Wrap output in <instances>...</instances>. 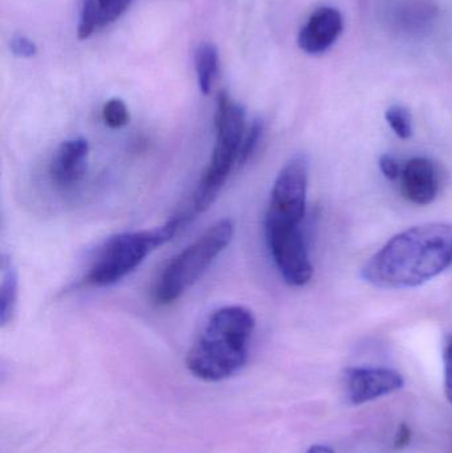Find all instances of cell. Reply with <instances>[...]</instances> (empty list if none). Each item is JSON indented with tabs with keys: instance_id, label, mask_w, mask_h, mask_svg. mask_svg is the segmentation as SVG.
Returning a JSON list of instances; mask_svg holds the SVG:
<instances>
[{
	"instance_id": "cell-3",
	"label": "cell",
	"mask_w": 452,
	"mask_h": 453,
	"mask_svg": "<svg viewBox=\"0 0 452 453\" xmlns=\"http://www.w3.org/2000/svg\"><path fill=\"white\" fill-rule=\"evenodd\" d=\"M215 130V145L209 166L199 180L190 210L183 214L188 222L211 207L234 167L238 166L241 142L247 130L246 111L227 92H220L218 96Z\"/></svg>"
},
{
	"instance_id": "cell-21",
	"label": "cell",
	"mask_w": 452,
	"mask_h": 453,
	"mask_svg": "<svg viewBox=\"0 0 452 453\" xmlns=\"http://www.w3.org/2000/svg\"><path fill=\"white\" fill-rule=\"evenodd\" d=\"M411 441V430L409 426H406L405 423L400 426L398 428L397 434H395V449H402L405 447H408L410 444Z\"/></svg>"
},
{
	"instance_id": "cell-1",
	"label": "cell",
	"mask_w": 452,
	"mask_h": 453,
	"mask_svg": "<svg viewBox=\"0 0 452 453\" xmlns=\"http://www.w3.org/2000/svg\"><path fill=\"white\" fill-rule=\"evenodd\" d=\"M452 264V225L429 223L393 236L361 271L369 284L382 289L421 287Z\"/></svg>"
},
{
	"instance_id": "cell-19",
	"label": "cell",
	"mask_w": 452,
	"mask_h": 453,
	"mask_svg": "<svg viewBox=\"0 0 452 453\" xmlns=\"http://www.w3.org/2000/svg\"><path fill=\"white\" fill-rule=\"evenodd\" d=\"M379 170H381L385 178H387L389 180H400L402 167H401V165L398 164L395 157L390 156V154H384V156L379 157Z\"/></svg>"
},
{
	"instance_id": "cell-17",
	"label": "cell",
	"mask_w": 452,
	"mask_h": 453,
	"mask_svg": "<svg viewBox=\"0 0 452 453\" xmlns=\"http://www.w3.org/2000/svg\"><path fill=\"white\" fill-rule=\"evenodd\" d=\"M103 119L111 129H122L129 124V111L124 101L119 98H111L103 105Z\"/></svg>"
},
{
	"instance_id": "cell-5",
	"label": "cell",
	"mask_w": 452,
	"mask_h": 453,
	"mask_svg": "<svg viewBox=\"0 0 452 453\" xmlns=\"http://www.w3.org/2000/svg\"><path fill=\"white\" fill-rule=\"evenodd\" d=\"M235 232L231 219H220L180 250L162 269L151 289V297L158 305H169L182 297L228 247Z\"/></svg>"
},
{
	"instance_id": "cell-15",
	"label": "cell",
	"mask_w": 452,
	"mask_h": 453,
	"mask_svg": "<svg viewBox=\"0 0 452 453\" xmlns=\"http://www.w3.org/2000/svg\"><path fill=\"white\" fill-rule=\"evenodd\" d=\"M264 134V124L262 119L252 122L251 127L246 130L243 142H241V154H239L238 166H244L254 156L255 151L259 148Z\"/></svg>"
},
{
	"instance_id": "cell-7",
	"label": "cell",
	"mask_w": 452,
	"mask_h": 453,
	"mask_svg": "<svg viewBox=\"0 0 452 453\" xmlns=\"http://www.w3.org/2000/svg\"><path fill=\"white\" fill-rule=\"evenodd\" d=\"M265 240L279 273L291 287H304L312 280L313 265L302 226L265 220Z\"/></svg>"
},
{
	"instance_id": "cell-16",
	"label": "cell",
	"mask_w": 452,
	"mask_h": 453,
	"mask_svg": "<svg viewBox=\"0 0 452 453\" xmlns=\"http://www.w3.org/2000/svg\"><path fill=\"white\" fill-rule=\"evenodd\" d=\"M97 10L98 27L109 26L129 7L132 0H93Z\"/></svg>"
},
{
	"instance_id": "cell-12",
	"label": "cell",
	"mask_w": 452,
	"mask_h": 453,
	"mask_svg": "<svg viewBox=\"0 0 452 453\" xmlns=\"http://www.w3.org/2000/svg\"><path fill=\"white\" fill-rule=\"evenodd\" d=\"M19 277L12 260L2 257V284H0V325L4 327L12 321L18 305Z\"/></svg>"
},
{
	"instance_id": "cell-8",
	"label": "cell",
	"mask_w": 452,
	"mask_h": 453,
	"mask_svg": "<svg viewBox=\"0 0 452 453\" xmlns=\"http://www.w3.org/2000/svg\"><path fill=\"white\" fill-rule=\"evenodd\" d=\"M345 383L348 399L357 406L401 390L405 380L400 372L385 367H353L347 370Z\"/></svg>"
},
{
	"instance_id": "cell-9",
	"label": "cell",
	"mask_w": 452,
	"mask_h": 453,
	"mask_svg": "<svg viewBox=\"0 0 452 453\" xmlns=\"http://www.w3.org/2000/svg\"><path fill=\"white\" fill-rule=\"evenodd\" d=\"M89 143L85 138L64 141L53 154L50 164V177L61 190H71L84 180L88 169Z\"/></svg>"
},
{
	"instance_id": "cell-10",
	"label": "cell",
	"mask_w": 452,
	"mask_h": 453,
	"mask_svg": "<svg viewBox=\"0 0 452 453\" xmlns=\"http://www.w3.org/2000/svg\"><path fill=\"white\" fill-rule=\"evenodd\" d=\"M403 196L411 203L427 206L440 193V173L432 159L416 157L406 162L401 173Z\"/></svg>"
},
{
	"instance_id": "cell-13",
	"label": "cell",
	"mask_w": 452,
	"mask_h": 453,
	"mask_svg": "<svg viewBox=\"0 0 452 453\" xmlns=\"http://www.w3.org/2000/svg\"><path fill=\"white\" fill-rule=\"evenodd\" d=\"M195 71L199 89L209 95L219 71V53L211 42H201L195 50Z\"/></svg>"
},
{
	"instance_id": "cell-4",
	"label": "cell",
	"mask_w": 452,
	"mask_h": 453,
	"mask_svg": "<svg viewBox=\"0 0 452 453\" xmlns=\"http://www.w3.org/2000/svg\"><path fill=\"white\" fill-rule=\"evenodd\" d=\"M188 223L185 215L180 214L156 228L114 234L101 247L85 282L90 287L105 288L121 281L135 271L151 252L170 242Z\"/></svg>"
},
{
	"instance_id": "cell-11",
	"label": "cell",
	"mask_w": 452,
	"mask_h": 453,
	"mask_svg": "<svg viewBox=\"0 0 452 453\" xmlns=\"http://www.w3.org/2000/svg\"><path fill=\"white\" fill-rule=\"evenodd\" d=\"M344 20L341 13L333 7L316 10L299 34V47L308 55L326 52L341 35Z\"/></svg>"
},
{
	"instance_id": "cell-2",
	"label": "cell",
	"mask_w": 452,
	"mask_h": 453,
	"mask_svg": "<svg viewBox=\"0 0 452 453\" xmlns=\"http://www.w3.org/2000/svg\"><path fill=\"white\" fill-rule=\"evenodd\" d=\"M255 317L246 306L228 305L207 319L186 357L194 377L219 382L238 372L247 364Z\"/></svg>"
},
{
	"instance_id": "cell-22",
	"label": "cell",
	"mask_w": 452,
	"mask_h": 453,
	"mask_svg": "<svg viewBox=\"0 0 452 453\" xmlns=\"http://www.w3.org/2000/svg\"><path fill=\"white\" fill-rule=\"evenodd\" d=\"M307 453H334V451L326 446H313L308 449Z\"/></svg>"
},
{
	"instance_id": "cell-18",
	"label": "cell",
	"mask_w": 452,
	"mask_h": 453,
	"mask_svg": "<svg viewBox=\"0 0 452 453\" xmlns=\"http://www.w3.org/2000/svg\"><path fill=\"white\" fill-rule=\"evenodd\" d=\"M11 50L18 58H34L37 52L36 44L26 36H15L11 40Z\"/></svg>"
},
{
	"instance_id": "cell-20",
	"label": "cell",
	"mask_w": 452,
	"mask_h": 453,
	"mask_svg": "<svg viewBox=\"0 0 452 453\" xmlns=\"http://www.w3.org/2000/svg\"><path fill=\"white\" fill-rule=\"evenodd\" d=\"M443 364H445L446 396L452 403V333L446 340L445 350H443Z\"/></svg>"
},
{
	"instance_id": "cell-6",
	"label": "cell",
	"mask_w": 452,
	"mask_h": 453,
	"mask_svg": "<svg viewBox=\"0 0 452 453\" xmlns=\"http://www.w3.org/2000/svg\"><path fill=\"white\" fill-rule=\"evenodd\" d=\"M308 180V157L302 153L295 154L276 177L265 220L302 226L307 212Z\"/></svg>"
},
{
	"instance_id": "cell-14",
	"label": "cell",
	"mask_w": 452,
	"mask_h": 453,
	"mask_svg": "<svg viewBox=\"0 0 452 453\" xmlns=\"http://www.w3.org/2000/svg\"><path fill=\"white\" fill-rule=\"evenodd\" d=\"M385 119L395 134L401 140L413 137V117L410 111L402 105H393L385 111Z\"/></svg>"
}]
</instances>
